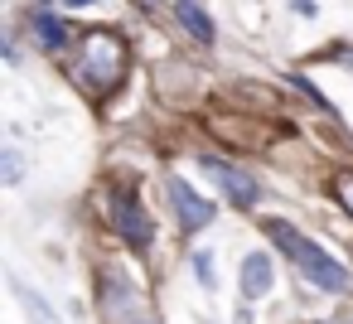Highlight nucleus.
<instances>
[{
	"mask_svg": "<svg viewBox=\"0 0 353 324\" xmlns=\"http://www.w3.org/2000/svg\"><path fill=\"white\" fill-rule=\"evenodd\" d=\"M266 237H271V242L295 261V271H300L314 290H324V295H343V290H348V266H339L319 242L300 237L290 223H281V218H276V223H266Z\"/></svg>",
	"mask_w": 353,
	"mask_h": 324,
	"instance_id": "f257e3e1",
	"label": "nucleus"
},
{
	"mask_svg": "<svg viewBox=\"0 0 353 324\" xmlns=\"http://www.w3.org/2000/svg\"><path fill=\"white\" fill-rule=\"evenodd\" d=\"M126 78V44L112 30H88L78 44V83L97 97H107Z\"/></svg>",
	"mask_w": 353,
	"mask_h": 324,
	"instance_id": "f03ea898",
	"label": "nucleus"
},
{
	"mask_svg": "<svg viewBox=\"0 0 353 324\" xmlns=\"http://www.w3.org/2000/svg\"><path fill=\"white\" fill-rule=\"evenodd\" d=\"M112 227H117L136 252H145V247L155 242V223L145 218V208H141V199H136L131 189H112Z\"/></svg>",
	"mask_w": 353,
	"mask_h": 324,
	"instance_id": "7ed1b4c3",
	"label": "nucleus"
},
{
	"mask_svg": "<svg viewBox=\"0 0 353 324\" xmlns=\"http://www.w3.org/2000/svg\"><path fill=\"white\" fill-rule=\"evenodd\" d=\"M203 170H208V174H213V184L232 199V208H252V203L261 199V184H256L252 174H242V170L223 165V160H203Z\"/></svg>",
	"mask_w": 353,
	"mask_h": 324,
	"instance_id": "20e7f679",
	"label": "nucleus"
},
{
	"mask_svg": "<svg viewBox=\"0 0 353 324\" xmlns=\"http://www.w3.org/2000/svg\"><path fill=\"white\" fill-rule=\"evenodd\" d=\"M170 199H174V213H179V227L184 232H199V227L213 223V203L203 194H194L184 179H170Z\"/></svg>",
	"mask_w": 353,
	"mask_h": 324,
	"instance_id": "39448f33",
	"label": "nucleus"
},
{
	"mask_svg": "<svg viewBox=\"0 0 353 324\" xmlns=\"http://www.w3.org/2000/svg\"><path fill=\"white\" fill-rule=\"evenodd\" d=\"M271 285H276L271 256H266V252H247V256H242V295H247V300H266Z\"/></svg>",
	"mask_w": 353,
	"mask_h": 324,
	"instance_id": "423d86ee",
	"label": "nucleus"
},
{
	"mask_svg": "<svg viewBox=\"0 0 353 324\" xmlns=\"http://www.w3.org/2000/svg\"><path fill=\"white\" fill-rule=\"evenodd\" d=\"M174 20L184 25V34H194L199 44H213V20L199 0H174Z\"/></svg>",
	"mask_w": 353,
	"mask_h": 324,
	"instance_id": "0eeeda50",
	"label": "nucleus"
},
{
	"mask_svg": "<svg viewBox=\"0 0 353 324\" xmlns=\"http://www.w3.org/2000/svg\"><path fill=\"white\" fill-rule=\"evenodd\" d=\"M30 30H34V39H39L49 54H59V49L68 44V30H63V20H59V15H49V10H39V15L30 20Z\"/></svg>",
	"mask_w": 353,
	"mask_h": 324,
	"instance_id": "6e6552de",
	"label": "nucleus"
},
{
	"mask_svg": "<svg viewBox=\"0 0 353 324\" xmlns=\"http://www.w3.org/2000/svg\"><path fill=\"white\" fill-rule=\"evenodd\" d=\"M15 295L25 300V310H30V319H34V324H59V314H54V310H49L44 300H34V290H25L20 281H15Z\"/></svg>",
	"mask_w": 353,
	"mask_h": 324,
	"instance_id": "1a4fd4ad",
	"label": "nucleus"
},
{
	"mask_svg": "<svg viewBox=\"0 0 353 324\" xmlns=\"http://www.w3.org/2000/svg\"><path fill=\"white\" fill-rule=\"evenodd\" d=\"M0 170H6V184H20V179H25V160H20V150H6V155H0Z\"/></svg>",
	"mask_w": 353,
	"mask_h": 324,
	"instance_id": "9d476101",
	"label": "nucleus"
},
{
	"mask_svg": "<svg viewBox=\"0 0 353 324\" xmlns=\"http://www.w3.org/2000/svg\"><path fill=\"white\" fill-rule=\"evenodd\" d=\"M194 271H199V281L213 290V256H208V252H194Z\"/></svg>",
	"mask_w": 353,
	"mask_h": 324,
	"instance_id": "9b49d317",
	"label": "nucleus"
},
{
	"mask_svg": "<svg viewBox=\"0 0 353 324\" xmlns=\"http://www.w3.org/2000/svg\"><path fill=\"white\" fill-rule=\"evenodd\" d=\"M339 199H343V203H348V213H353V174H343V179H339Z\"/></svg>",
	"mask_w": 353,
	"mask_h": 324,
	"instance_id": "f8f14e48",
	"label": "nucleus"
},
{
	"mask_svg": "<svg viewBox=\"0 0 353 324\" xmlns=\"http://www.w3.org/2000/svg\"><path fill=\"white\" fill-rule=\"evenodd\" d=\"M343 63H348V68H353V44H348V49H343Z\"/></svg>",
	"mask_w": 353,
	"mask_h": 324,
	"instance_id": "ddd939ff",
	"label": "nucleus"
},
{
	"mask_svg": "<svg viewBox=\"0 0 353 324\" xmlns=\"http://www.w3.org/2000/svg\"><path fill=\"white\" fill-rule=\"evenodd\" d=\"M68 6H92V0H68Z\"/></svg>",
	"mask_w": 353,
	"mask_h": 324,
	"instance_id": "4468645a",
	"label": "nucleus"
},
{
	"mask_svg": "<svg viewBox=\"0 0 353 324\" xmlns=\"http://www.w3.org/2000/svg\"><path fill=\"white\" fill-rule=\"evenodd\" d=\"M329 324H353V319H329Z\"/></svg>",
	"mask_w": 353,
	"mask_h": 324,
	"instance_id": "2eb2a0df",
	"label": "nucleus"
},
{
	"mask_svg": "<svg viewBox=\"0 0 353 324\" xmlns=\"http://www.w3.org/2000/svg\"><path fill=\"white\" fill-rule=\"evenodd\" d=\"M39 6H49V0H39Z\"/></svg>",
	"mask_w": 353,
	"mask_h": 324,
	"instance_id": "dca6fc26",
	"label": "nucleus"
},
{
	"mask_svg": "<svg viewBox=\"0 0 353 324\" xmlns=\"http://www.w3.org/2000/svg\"><path fill=\"white\" fill-rule=\"evenodd\" d=\"M141 324H145V319H141Z\"/></svg>",
	"mask_w": 353,
	"mask_h": 324,
	"instance_id": "f3484780",
	"label": "nucleus"
}]
</instances>
